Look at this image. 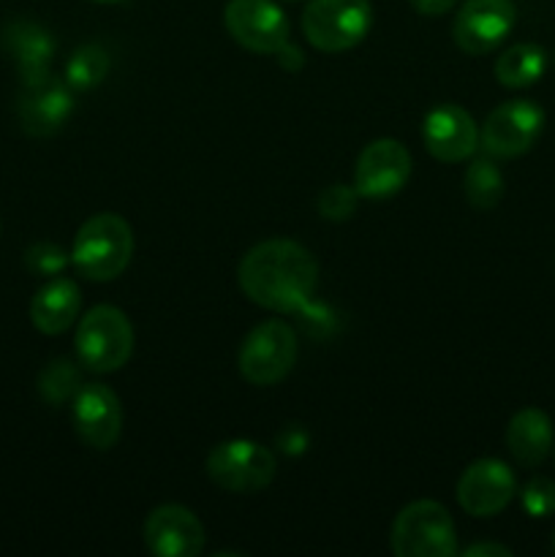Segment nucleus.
<instances>
[{
    "instance_id": "obj_1",
    "label": "nucleus",
    "mask_w": 555,
    "mask_h": 557,
    "mask_svg": "<svg viewBox=\"0 0 555 557\" xmlns=\"http://www.w3.org/2000/svg\"><path fill=\"white\" fill-rule=\"evenodd\" d=\"M237 281L245 297L259 308L294 313L313 297L319 261L294 239H264L243 256Z\"/></svg>"
},
{
    "instance_id": "obj_2",
    "label": "nucleus",
    "mask_w": 555,
    "mask_h": 557,
    "mask_svg": "<svg viewBox=\"0 0 555 557\" xmlns=\"http://www.w3.org/2000/svg\"><path fill=\"white\" fill-rule=\"evenodd\" d=\"M134 256V232L128 221L114 212L87 218L71 245V264L82 277L96 283L114 281L125 272Z\"/></svg>"
},
{
    "instance_id": "obj_3",
    "label": "nucleus",
    "mask_w": 555,
    "mask_h": 557,
    "mask_svg": "<svg viewBox=\"0 0 555 557\" xmlns=\"http://www.w3.org/2000/svg\"><path fill=\"white\" fill-rule=\"evenodd\" d=\"M74 348L85 370L114 373L128 362L134 351V326L120 308L96 305L82 315Z\"/></svg>"
},
{
    "instance_id": "obj_4",
    "label": "nucleus",
    "mask_w": 555,
    "mask_h": 557,
    "mask_svg": "<svg viewBox=\"0 0 555 557\" xmlns=\"http://www.w3.org/2000/svg\"><path fill=\"white\" fill-rule=\"evenodd\" d=\"M373 25L370 0H310L303 11V33L319 52L335 54L365 41Z\"/></svg>"
},
{
    "instance_id": "obj_5",
    "label": "nucleus",
    "mask_w": 555,
    "mask_h": 557,
    "mask_svg": "<svg viewBox=\"0 0 555 557\" xmlns=\"http://www.w3.org/2000/svg\"><path fill=\"white\" fill-rule=\"evenodd\" d=\"M392 553L397 557H452L457 531L452 515L435 500H414L392 525Z\"/></svg>"
},
{
    "instance_id": "obj_6",
    "label": "nucleus",
    "mask_w": 555,
    "mask_h": 557,
    "mask_svg": "<svg viewBox=\"0 0 555 557\" xmlns=\"http://www.w3.org/2000/svg\"><path fill=\"white\" fill-rule=\"evenodd\" d=\"M297 351V332L286 321H264L254 326L239 346V373L256 386H272L292 373Z\"/></svg>"
},
{
    "instance_id": "obj_7",
    "label": "nucleus",
    "mask_w": 555,
    "mask_h": 557,
    "mask_svg": "<svg viewBox=\"0 0 555 557\" xmlns=\"http://www.w3.org/2000/svg\"><path fill=\"white\" fill-rule=\"evenodd\" d=\"M278 471L275 455L248 438L223 441L207 457V476L226 493H261Z\"/></svg>"
},
{
    "instance_id": "obj_8",
    "label": "nucleus",
    "mask_w": 555,
    "mask_h": 557,
    "mask_svg": "<svg viewBox=\"0 0 555 557\" xmlns=\"http://www.w3.org/2000/svg\"><path fill=\"white\" fill-rule=\"evenodd\" d=\"M542 131L544 109L531 98H515L488 114L482 131H479V147L490 158L526 156L539 141Z\"/></svg>"
},
{
    "instance_id": "obj_9",
    "label": "nucleus",
    "mask_w": 555,
    "mask_h": 557,
    "mask_svg": "<svg viewBox=\"0 0 555 557\" xmlns=\"http://www.w3.org/2000/svg\"><path fill=\"white\" fill-rule=\"evenodd\" d=\"M223 22L239 47L259 54H278L292 36L288 16L275 0H229Z\"/></svg>"
},
{
    "instance_id": "obj_10",
    "label": "nucleus",
    "mask_w": 555,
    "mask_h": 557,
    "mask_svg": "<svg viewBox=\"0 0 555 557\" xmlns=\"http://www.w3.org/2000/svg\"><path fill=\"white\" fill-rule=\"evenodd\" d=\"M517 22L511 0H466L457 9L452 38L466 54H490L506 41Z\"/></svg>"
},
{
    "instance_id": "obj_11",
    "label": "nucleus",
    "mask_w": 555,
    "mask_h": 557,
    "mask_svg": "<svg viewBox=\"0 0 555 557\" xmlns=\"http://www.w3.org/2000/svg\"><path fill=\"white\" fill-rule=\"evenodd\" d=\"M74 430L90 449L109 451L123 433V406L107 384H82L71 400Z\"/></svg>"
},
{
    "instance_id": "obj_12",
    "label": "nucleus",
    "mask_w": 555,
    "mask_h": 557,
    "mask_svg": "<svg viewBox=\"0 0 555 557\" xmlns=\"http://www.w3.org/2000/svg\"><path fill=\"white\" fill-rule=\"evenodd\" d=\"M411 177V152L397 139H375L359 152L354 188L365 199L395 196Z\"/></svg>"
},
{
    "instance_id": "obj_13",
    "label": "nucleus",
    "mask_w": 555,
    "mask_h": 557,
    "mask_svg": "<svg viewBox=\"0 0 555 557\" xmlns=\"http://www.w3.org/2000/svg\"><path fill=\"white\" fill-rule=\"evenodd\" d=\"M517 482L506 462L484 457L471 462L457 482V504L471 517H495L515 500Z\"/></svg>"
},
{
    "instance_id": "obj_14",
    "label": "nucleus",
    "mask_w": 555,
    "mask_h": 557,
    "mask_svg": "<svg viewBox=\"0 0 555 557\" xmlns=\"http://www.w3.org/2000/svg\"><path fill=\"white\" fill-rule=\"evenodd\" d=\"M74 112V96L65 79L47 74L41 79L22 82L16 114H20L22 131L30 136H52L65 125Z\"/></svg>"
},
{
    "instance_id": "obj_15",
    "label": "nucleus",
    "mask_w": 555,
    "mask_h": 557,
    "mask_svg": "<svg viewBox=\"0 0 555 557\" xmlns=\"http://www.w3.org/2000/svg\"><path fill=\"white\" fill-rule=\"evenodd\" d=\"M424 150L441 163H462L479 147V128L471 114L457 103H441L424 114Z\"/></svg>"
},
{
    "instance_id": "obj_16",
    "label": "nucleus",
    "mask_w": 555,
    "mask_h": 557,
    "mask_svg": "<svg viewBox=\"0 0 555 557\" xmlns=\"http://www.w3.org/2000/svg\"><path fill=\"white\" fill-rule=\"evenodd\" d=\"M145 547L158 557H196L205 549V528L185 506L163 504L145 520Z\"/></svg>"
},
{
    "instance_id": "obj_17",
    "label": "nucleus",
    "mask_w": 555,
    "mask_h": 557,
    "mask_svg": "<svg viewBox=\"0 0 555 557\" xmlns=\"http://www.w3.org/2000/svg\"><path fill=\"white\" fill-rule=\"evenodd\" d=\"M3 47L14 58L22 82L41 79L49 74L54 54V38L33 20H11L3 27Z\"/></svg>"
},
{
    "instance_id": "obj_18",
    "label": "nucleus",
    "mask_w": 555,
    "mask_h": 557,
    "mask_svg": "<svg viewBox=\"0 0 555 557\" xmlns=\"http://www.w3.org/2000/svg\"><path fill=\"white\" fill-rule=\"evenodd\" d=\"M82 308L79 286L71 277H52L30 302V321L41 335H63Z\"/></svg>"
},
{
    "instance_id": "obj_19",
    "label": "nucleus",
    "mask_w": 555,
    "mask_h": 557,
    "mask_svg": "<svg viewBox=\"0 0 555 557\" xmlns=\"http://www.w3.org/2000/svg\"><path fill=\"white\" fill-rule=\"evenodd\" d=\"M553 438V422L539 408H522L509 419V428H506V446L511 457L528 468H536L547 460Z\"/></svg>"
},
{
    "instance_id": "obj_20",
    "label": "nucleus",
    "mask_w": 555,
    "mask_h": 557,
    "mask_svg": "<svg viewBox=\"0 0 555 557\" xmlns=\"http://www.w3.org/2000/svg\"><path fill=\"white\" fill-rule=\"evenodd\" d=\"M547 69V52L539 44H515L495 60V79L509 90L531 87Z\"/></svg>"
},
{
    "instance_id": "obj_21",
    "label": "nucleus",
    "mask_w": 555,
    "mask_h": 557,
    "mask_svg": "<svg viewBox=\"0 0 555 557\" xmlns=\"http://www.w3.org/2000/svg\"><path fill=\"white\" fill-rule=\"evenodd\" d=\"M504 174L495 166L493 158H473L466 169V177H462V190H466V199L473 210H495L498 201L504 199Z\"/></svg>"
},
{
    "instance_id": "obj_22",
    "label": "nucleus",
    "mask_w": 555,
    "mask_h": 557,
    "mask_svg": "<svg viewBox=\"0 0 555 557\" xmlns=\"http://www.w3.org/2000/svg\"><path fill=\"white\" fill-rule=\"evenodd\" d=\"M109 74V54L96 44L76 49L71 60L65 63V82L71 90H92L101 85Z\"/></svg>"
},
{
    "instance_id": "obj_23",
    "label": "nucleus",
    "mask_w": 555,
    "mask_h": 557,
    "mask_svg": "<svg viewBox=\"0 0 555 557\" xmlns=\"http://www.w3.org/2000/svg\"><path fill=\"white\" fill-rule=\"evenodd\" d=\"M79 386V368H76L71 359L63 357L52 359V362L41 370V375H38V392H41V397L49 406H60V403L65 400H74Z\"/></svg>"
},
{
    "instance_id": "obj_24",
    "label": "nucleus",
    "mask_w": 555,
    "mask_h": 557,
    "mask_svg": "<svg viewBox=\"0 0 555 557\" xmlns=\"http://www.w3.org/2000/svg\"><path fill=\"white\" fill-rule=\"evenodd\" d=\"M71 264V253H65L60 245L54 243H36L25 250V267L33 275L54 277Z\"/></svg>"
},
{
    "instance_id": "obj_25",
    "label": "nucleus",
    "mask_w": 555,
    "mask_h": 557,
    "mask_svg": "<svg viewBox=\"0 0 555 557\" xmlns=\"http://www.w3.org/2000/svg\"><path fill=\"white\" fill-rule=\"evenodd\" d=\"M520 506L528 517L542 520V517L555 515V482L547 476H533L526 487L520 490Z\"/></svg>"
},
{
    "instance_id": "obj_26",
    "label": "nucleus",
    "mask_w": 555,
    "mask_h": 557,
    "mask_svg": "<svg viewBox=\"0 0 555 557\" xmlns=\"http://www.w3.org/2000/svg\"><path fill=\"white\" fill-rule=\"evenodd\" d=\"M357 188H348V185H330L324 194L319 196V212L330 221H346L351 218V212L357 210Z\"/></svg>"
},
{
    "instance_id": "obj_27",
    "label": "nucleus",
    "mask_w": 555,
    "mask_h": 557,
    "mask_svg": "<svg viewBox=\"0 0 555 557\" xmlns=\"http://www.w3.org/2000/svg\"><path fill=\"white\" fill-rule=\"evenodd\" d=\"M419 14L424 16H441L446 11H452L457 5V0H408Z\"/></svg>"
},
{
    "instance_id": "obj_28",
    "label": "nucleus",
    "mask_w": 555,
    "mask_h": 557,
    "mask_svg": "<svg viewBox=\"0 0 555 557\" xmlns=\"http://www.w3.org/2000/svg\"><path fill=\"white\" fill-rule=\"evenodd\" d=\"M466 557H511V549L504 544H471L468 549H462Z\"/></svg>"
},
{
    "instance_id": "obj_29",
    "label": "nucleus",
    "mask_w": 555,
    "mask_h": 557,
    "mask_svg": "<svg viewBox=\"0 0 555 557\" xmlns=\"http://www.w3.org/2000/svg\"><path fill=\"white\" fill-rule=\"evenodd\" d=\"M96 3H107V5H114V3H123V0H96Z\"/></svg>"
},
{
    "instance_id": "obj_30",
    "label": "nucleus",
    "mask_w": 555,
    "mask_h": 557,
    "mask_svg": "<svg viewBox=\"0 0 555 557\" xmlns=\"http://www.w3.org/2000/svg\"><path fill=\"white\" fill-rule=\"evenodd\" d=\"M553 549H555V536H553Z\"/></svg>"
},
{
    "instance_id": "obj_31",
    "label": "nucleus",
    "mask_w": 555,
    "mask_h": 557,
    "mask_svg": "<svg viewBox=\"0 0 555 557\" xmlns=\"http://www.w3.org/2000/svg\"><path fill=\"white\" fill-rule=\"evenodd\" d=\"M288 3H294V0H288Z\"/></svg>"
}]
</instances>
